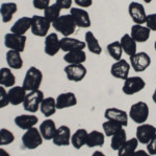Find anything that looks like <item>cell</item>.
Returning a JSON list of instances; mask_svg holds the SVG:
<instances>
[{
    "label": "cell",
    "instance_id": "cell-1",
    "mask_svg": "<svg viewBox=\"0 0 156 156\" xmlns=\"http://www.w3.org/2000/svg\"><path fill=\"white\" fill-rule=\"evenodd\" d=\"M52 26L56 32L62 34L64 37H70L76 31L77 25L71 14L62 15L52 23Z\"/></svg>",
    "mask_w": 156,
    "mask_h": 156
},
{
    "label": "cell",
    "instance_id": "cell-2",
    "mask_svg": "<svg viewBox=\"0 0 156 156\" xmlns=\"http://www.w3.org/2000/svg\"><path fill=\"white\" fill-rule=\"evenodd\" d=\"M43 81V74L40 69H37L36 66L29 67L28 70L26 71L23 80V84L22 87L24 88L26 91H34V90H39L40 86Z\"/></svg>",
    "mask_w": 156,
    "mask_h": 156
},
{
    "label": "cell",
    "instance_id": "cell-3",
    "mask_svg": "<svg viewBox=\"0 0 156 156\" xmlns=\"http://www.w3.org/2000/svg\"><path fill=\"white\" fill-rule=\"evenodd\" d=\"M43 139L44 138H43L41 132L36 127L26 130L21 138L23 147L28 150H34L39 148L43 144Z\"/></svg>",
    "mask_w": 156,
    "mask_h": 156
},
{
    "label": "cell",
    "instance_id": "cell-4",
    "mask_svg": "<svg viewBox=\"0 0 156 156\" xmlns=\"http://www.w3.org/2000/svg\"><path fill=\"white\" fill-rule=\"evenodd\" d=\"M149 112H150V109L147 103L140 101V102L135 103V104H133L132 106L130 107L129 114L128 115H129V117L134 123H136L138 125H142V124H145L146 120H148V117H149Z\"/></svg>",
    "mask_w": 156,
    "mask_h": 156
},
{
    "label": "cell",
    "instance_id": "cell-5",
    "mask_svg": "<svg viewBox=\"0 0 156 156\" xmlns=\"http://www.w3.org/2000/svg\"><path fill=\"white\" fill-rule=\"evenodd\" d=\"M44 100V92L42 90H34L29 91L25 97L23 102V108L25 111L34 113L40 109L42 101Z\"/></svg>",
    "mask_w": 156,
    "mask_h": 156
},
{
    "label": "cell",
    "instance_id": "cell-6",
    "mask_svg": "<svg viewBox=\"0 0 156 156\" xmlns=\"http://www.w3.org/2000/svg\"><path fill=\"white\" fill-rule=\"evenodd\" d=\"M52 25L49 20L44 16L34 15L31 17V32L37 37H46L48 35L50 26Z\"/></svg>",
    "mask_w": 156,
    "mask_h": 156
},
{
    "label": "cell",
    "instance_id": "cell-7",
    "mask_svg": "<svg viewBox=\"0 0 156 156\" xmlns=\"http://www.w3.org/2000/svg\"><path fill=\"white\" fill-rule=\"evenodd\" d=\"M146 87V82L143 78L134 75V77H128L124 81L122 87V91L126 95H133L140 92Z\"/></svg>",
    "mask_w": 156,
    "mask_h": 156
},
{
    "label": "cell",
    "instance_id": "cell-8",
    "mask_svg": "<svg viewBox=\"0 0 156 156\" xmlns=\"http://www.w3.org/2000/svg\"><path fill=\"white\" fill-rule=\"evenodd\" d=\"M129 60L131 68L135 72H144L151 65V57L145 51L136 52L135 55L129 57Z\"/></svg>",
    "mask_w": 156,
    "mask_h": 156
},
{
    "label": "cell",
    "instance_id": "cell-9",
    "mask_svg": "<svg viewBox=\"0 0 156 156\" xmlns=\"http://www.w3.org/2000/svg\"><path fill=\"white\" fill-rule=\"evenodd\" d=\"M67 79L71 82H81L87 75V67L83 64H68L65 67Z\"/></svg>",
    "mask_w": 156,
    "mask_h": 156
},
{
    "label": "cell",
    "instance_id": "cell-10",
    "mask_svg": "<svg viewBox=\"0 0 156 156\" xmlns=\"http://www.w3.org/2000/svg\"><path fill=\"white\" fill-rule=\"evenodd\" d=\"M26 40L27 39L25 36H20V35L9 32V34H6L4 36V46L7 47L9 49L22 52L25 49Z\"/></svg>",
    "mask_w": 156,
    "mask_h": 156
},
{
    "label": "cell",
    "instance_id": "cell-11",
    "mask_svg": "<svg viewBox=\"0 0 156 156\" xmlns=\"http://www.w3.org/2000/svg\"><path fill=\"white\" fill-rule=\"evenodd\" d=\"M128 13L130 18L134 24H145L147 19V13H146L145 6L142 3L136 1L130 2L128 6Z\"/></svg>",
    "mask_w": 156,
    "mask_h": 156
},
{
    "label": "cell",
    "instance_id": "cell-12",
    "mask_svg": "<svg viewBox=\"0 0 156 156\" xmlns=\"http://www.w3.org/2000/svg\"><path fill=\"white\" fill-rule=\"evenodd\" d=\"M130 68H131L130 63L127 62L125 59H121L119 61H115L112 65V67H110V74L114 78H115V79L125 81L129 77Z\"/></svg>",
    "mask_w": 156,
    "mask_h": 156
},
{
    "label": "cell",
    "instance_id": "cell-13",
    "mask_svg": "<svg viewBox=\"0 0 156 156\" xmlns=\"http://www.w3.org/2000/svg\"><path fill=\"white\" fill-rule=\"evenodd\" d=\"M156 134V127L151 124H142L138 125L135 132V138L140 144L147 145Z\"/></svg>",
    "mask_w": 156,
    "mask_h": 156
},
{
    "label": "cell",
    "instance_id": "cell-14",
    "mask_svg": "<svg viewBox=\"0 0 156 156\" xmlns=\"http://www.w3.org/2000/svg\"><path fill=\"white\" fill-rule=\"evenodd\" d=\"M104 117L108 120H114V122L118 123L123 127L128 126V119L129 115L126 111L120 109V108L110 107L107 108L104 111Z\"/></svg>",
    "mask_w": 156,
    "mask_h": 156
},
{
    "label": "cell",
    "instance_id": "cell-15",
    "mask_svg": "<svg viewBox=\"0 0 156 156\" xmlns=\"http://www.w3.org/2000/svg\"><path fill=\"white\" fill-rule=\"evenodd\" d=\"M71 136L72 133L70 128L62 125L56 129V132L52 138V143L57 147H67L71 145Z\"/></svg>",
    "mask_w": 156,
    "mask_h": 156
},
{
    "label": "cell",
    "instance_id": "cell-16",
    "mask_svg": "<svg viewBox=\"0 0 156 156\" xmlns=\"http://www.w3.org/2000/svg\"><path fill=\"white\" fill-rule=\"evenodd\" d=\"M70 14L74 18L75 23H76L78 27L87 29V27H90L92 25L89 13L85 11L84 9H81V7H72L70 10Z\"/></svg>",
    "mask_w": 156,
    "mask_h": 156
},
{
    "label": "cell",
    "instance_id": "cell-17",
    "mask_svg": "<svg viewBox=\"0 0 156 156\" xmlns=\"http://www.w3.org/2000/svg\"><path fill=\"white\" fill-rule=\"evenodd\" d=\"M60 39L55 32H51V34L47 35L45 37V46L44 51L47 56L53 57L60 50Z\"/></svg>",
    "mask_w": 156,
    "mask_h": 156
},
{
    "label": "cell",
    "instance_id": "cell-18",
    "mask_svg": "<svg viewBox=\"0 0 156 156\" xmlns=\"http://www.w3.org/2000/svg\"><path fill=\"white\" fill-rule=\"evenodd\" d=\"M59 43H60V50H62L65 52H69L78 49H84L87 47L84 41H81V40H78L71 37L62 38Z\"/></svg>",
    "mask_w": 156,
    "mask_h": 156
},
{
    "label": "cell",
    "instance_id": "cell-19",
    "mask_svg": "<svg viewBox=\"0 0 156 156\" xmlns=\"http://www.w3.org/2000/svg\"><path fill=\"white\" fill-rule=\"evenodd\" d=\"M151 31L144 24H133L131 27V36L136 43H145L149 40Z\"/></svg>",
    "mask_w": 156,
    "mask_h": 156
},
{
    "label": "cell",
    "instance_id": "cell-20",
    "mask_svg": "<svg viewBox=\"0 0 156 156\" xmlns=\"http://www.w3.org/2000/svg\"><path fill=\"white\" fill-rule=\"evenodd\" d=\"M55 100H56L57 110L74 107L77 105V97L73 92H64V93H60L59 95H57V97Z\"/></svg>",
    "mask_w": 156,
    "mask_h": 156
},
{
    "label": "cell",
    "instance_id": "cell-21",
    "mask_svg": "<svg viewBox=\"0 0 156 156\" xmlns=\"http://www.w3.org/2000/svg\"><path fill=\"white\" fill-rule=\"evenodd\" d=\"M15 124L18 128L22 130H28L30 128H34L37 124L39 119L34 114H21L15 117Z\"/></svg>",
    "mask_w": 156,
    "mask_h": 156
},
{
    "label": "cell",
    "instance_id": "cell-22",
    "mask_svg": "<svg viewBox=\"0 0 156 156\" xmlns=\"http://www.w3.org/2000/svg\"><path fill=\"white\" fill-rule=\"evenodd\" d=\"M26 90L22 86H15L11 87V89L7 91L9 94V104L14 105V106H18L20 104H23L25 97H26Z\"/></svg>",
    "mask_w": 156,
    "mask_h": 156
},
{
    "label": "cell",
    "instance_id": "cell-23",
    "mask_svg": "<svg viewBox=\"0 0 156 156\" xmlns=\"http://www.w3.org/2000/svg\"><path fill=\"white\" fill-rule=\"evenodd\" d=\"M121 46L122 49L127 56L131 57L133 55H135L137 52V43L134 41V39L130 36V34H125L123 35L122 38L120 40Z\"/></svg>",
    "mask_w": 156,
    "mask_h": 156
},
{
    "label": "cell",
    "instance_id": "cell-24",
    "mask_svg": "<svg viewBox=\"0 0 156 156\" xmlns=\"http://www.w3.org/2000/svg\"><path fill=\"white\" fill-rule=\"evenodd\" d=\"M84 42H85V45H87V49L90 50V52H92V54H94V55H98V56L102 54V47H101V45H100V42L98 41V39L93 32L89 31L85 32Z\"/></svg>",
    "mask_w": 156,
    "mask_h": 156
},
{
    "label": "cell",
    "instance_id": "cell-25",
    "mask_svg": "<svg viewBox=\"0 0 156 156\" xmlns=\"http://www.w3.org/2000/svg\"><path fill=\"white\" fill-rule=\"evenodd\" d=\"M56 125H55L54 120L47 119L40 125V132H41L43 138L45 140H52L55 132H56Z\"/></svg>",
    "mask_w": 156,
    "mask_h": 156
},
{
    "label": "cell",
    "instance_id": "cell-26",
    "mask_svg": "<svg viewBox=\"0 0 156 156\" xmlns=\"http://www.w3.org/2000/svg\"><path fill=\"white\" fill-rule=\"evenodd\" d=\"M40 110H41L42 114L44 115L45 117L49 119V117L52 116L57 110L56 100L52 97H44V100H43L41 103V106H40Z\"/></svg>",
    "mask_w": 156,
    "mask_h": 156
},
{
    "label": "cell",
    "instance_id": "cell-27",
    "mask_svg": "<svg viewBox=\"0 0 156 156\" xmlns=\"http://www.w3.org/2000/svg\"><path fill=\"white\" fill-rule=\"evenodd\" d=\"M30 27H31V18H29V17H22V18L18 19L12 24L11 32L12 34L24 36Z\"/></svg>",
    "mask_w": 156,
    "mask_h": 156
},
{
    "label": "cell",
    "instance_id": "cell-28",
    "mask_svg": "<svg viewBox=\"0 0 156 156\" xmlns=\"http://www.w3.org/2000/svg\"><path fill=\"white\" fill-rule=\"evenodd\" d=\"M18 11V6L15 2H5L0 6V15L2 17L3 23H9L12 20V16Z\"/></svg>",
    "mask_w": 156,
    "mask_h": 156
},
{
    "label": "cell",
    "instance_id": "cell-29",
    "mask_svg": "<svg viewBox=\"0 0 156 156\" xmlns=\"http://www.w3.org/2000/svg\"><path fill=\"white\" fill-rule=\"evenodd\" d=\"M64 61L68 64H83L87 61V54L83 49L66 52L64 56Z\"/></svg>",
    "mask_w": 156,
    "mask_h": 156
},
{
    "label": "cell",
    "instance_id": "cell-30",
    "mask_svg": "<svg viewBox=\"0 0 156 156\" xmlns=\"http://www.w3.org/2000/svg\"><path fill=\"white\" fill-rule=\"evenodd\" d=\"M5 58H6L7 65H9V67L11 69L19 70L23 67V59H22L21 54L19 51L9 49L6 52Z\"/></svg>",
    "mask_w": 156,
    "mask_h": 156
},
{
    "label": "cell",
    "instance_id": "cell-31",
    "mask_svg": "<svg viewBox=\"0 0 156 156\" xmlns=\"http://www.w3.org/2000/svg\"><path fill=\"white\" fill-rule=\"evenodd\" d=\"M89 132L85 129H77L71 136V145L76 150L81 149L83 146L87 145V139Z\"/></svg>",
    "mask_w": 156,
    "mask_h": 156
},
{
    "label": "cell",
    "instance_id": "cell-32",
    "mask_svg": "<svg viewBox=\"0 0 156 156\" xmlns=\"http://www.w3.org/2000/svg\"><path fill=\"white\" fill-rule=\"evenodd\" d=\"M105 143V134L98 130H93L89 132L87 139V145L89 148H95V147H102Z\"/></svg>",
    "mask_w": 156,
    "mask_h": 156
},
{
    "label": "cell",
    "instance_id": "cell-33",
    "mask_svg": "<svg viewBox=\"0 0 156 156\" xmlns=\"http://www.w3.org/2000/svg\"><path fill=\"white\" fill-rule=\"evenodd\" d=\"M138 144L140 143L135 137L127 139V142L118 150V156H133L135 151L137 150Z\"/></svg>",
    "mask_w": 156,
    "mask_h": 156
},
{
    "label": "cell",
    "instance_id": "cell-34",
    "mask_svg": "<svg viewBox=\"0 0 156 156\" xmlns=\"http://www.w3.org/2000/svg\"><path fill=\"white\" fill-rule=\"evenodd\" d=\"M127 142V133L124 128H121L110 137V148L114 151H118Z\"/></svg>",
    "mask_w": 156,
    "mask_h": 156
},
{
    "label": "cell",
    "instance_id": "cell-35",
    "mask_svg": "<svg viewBox=\"0 0 156 156\" xmlns=\"http://www.w3.org/2000/svg\"><path fill=\"white\" fill-rule=\"evenodd\" d=\"M16 83V77L12 74L11 68L2 67L0 69V86L14 87Z\"/></svg>",
    "mask_w": 156,
    "mask_h": 156
},
{
    "label": "cell",
    "instance_id": "cell-36",
    "mask_svg": "<svg viewBox=\"0 0 156 156\" xmlns=\"http://www.w3.org/2000/svg\"><path fill=\"white\" fill-rule=\"evenodd\" d=\"M107 51L109 56L115 60V61H119L122 59L123 56V49L121 46L120 41H114L112 43L107 45Z\"/></svg>",
    "mask_w": 156,
    "mask_h": 156
},
{
    "label": "cell",
    "instance_id": "cell-37",
    "mask_svg": "<svg viewBox=\"0 0 156 156\" xmlns=\"http://www.w3.org/2000/svg\"><path fill=\"white\" fill-rule=\"evenodd\" d=\"M121 128H124V127H123V126H121L120 124H118V123L114 122V120H106L102 124L103 133H104L105 136H107V137H112L115 132L119 131Z\"/></svg>",
    "mask_w": 156,
    "mask_h": 156
},
{
    "label": "cell",
    "instance_id": "cell-38",
    "mask_svg": "<svg viewBox=\"0 0 156 156\" xmlns=\"http://www.w3.org/2000/svg\"><path fill=\"white\" fill-rule=\"evenodd\" d=\"M60 7L57 4H50L44 11V17L47 20H49L51 23H53L56 19H58L60 17Z\"/></svg>",
    "mask_w": 156,
    "mask_h": 156
},
{
    "label": "cell",
    "instance_id": "cell-39",
    "mask_svg": "<svg viewBox=\"0 0 156 156\" xmlns=\"http://www.w3.org/2000/svg\"><path fill=\"white\" fill-rule=\"evenodd\" d=\"M15 142L14 133L9 130L2 128L0 129V146H7L11 145Z\"/></svg>",
    "mask_w": 156,
    "mask_h": 156
},
{
    "label": "cell",
    "instance_id": "cell-40",
    "mask_svg": "<svg viewBox=\"0 0 156 156\" xmlns=\"http://www.w3.org/2000/svg\"><path fill=\"white\" fill-rule=\"evenodd\" d=\"M9 104V94H7L5 87L0 86V109L6 107Z\"/></svg>",
    "mask_w": 156,
    "mask_h": 156
},
{
    "label": "cell",
    "instance_id": "cell-41",
    "mask_svg": "<svg viewBox=\"0 0 156 156\" xmlns=\"http://www.w3.org/2000/svg\"><path fill=\"white\" fill-rule=\"evenodd\" d=\"M145 24L151 32H156V13L147 15V19H146Z\"/></svg>",
    "mask_w": 156,
    "mask_h": 156
},
{
    "label": "cell",
    "instance_id": "cell-42",
    "mask_svg": "<svg viewBox=\"0 0 156 156\" xmlns=\"http://www.w3.org/2000/svg\"><path fill=\"white\" fill-rule=\"evenodd\" d=\"M32 6L37 10H45L50 6V0H34L32 1Z\"/></svg>",
    "mask_w": 156,
    "mask_h": 156
},
{
    "label": "cell",
    "instance_id": "cell-43",
    "mask_svg": "<svg viewBox=\"0 0 156 156\" xmlns=\"http://www.w3.org/2000/svg\"><path fill=\"white\" fill-rule=\"evenodd\" d=\"M146 147H147V152L149 153V154H151L152 156L156 155V134L153 136L152 139L146 145Z\"/></svg>",
    "mask_w": 156,
    "mask_h": 156
},
{
    "label": "cell",
    "instance_id": "cell-44",
    "mask_svg": "<svg viewBox=\"0 0 156 156\" xmlns=\"http://www.w3.org/2000/svg\"><path fill=\"white\" fill-rule=\"evenodd\" d=\"M73 0H56L55 4H57L60 10H71Z\"/></svg>",
    "mask_w": 156,
    "mask_h": 156
},
{
    "label": "cell",
    "instance_id": "cell-45",
    "mask_svg": "<svg viewBox=\"0 0 156 156\" xmlns=\"http://www.w3.org/2000/svg\"><path fill=\"white\" fill-rule=\"evenodd\" d=\"M74 2L77 4L78 7H81V9H87V7L92 6L93 0H74Z\"/></svg>",
    "mask_w": 156,
    "mask_h": 156
},
{
    "label": "cell",
    "instance_id": "cell-46",
    "mask_svg": "<svg viewBox=\"0 0 156 156\" xmlns=\"http://www.w3.org/2000/svg\"><path fill=\"white\" fill-rule=\"evenodd\" d=\"M133 156H152L147 152L146 150H136Z\"/></svg>",
    "mask_w": 156,
    "mask_h": 156
},
{
    "label": "cell",
    "instance_id": "cell-47",
    "mask_svg": "<svg viewBox=\"0 0 156 156\" xmlns=\"http://www.w3.org/2000/svg\"><path fill=\"white\" fill-rule=\"evenodd\" d=\"M0 156H11V154H9V153L7 152L6 150L0 148Z\"/></svg>",
    "mask_w": 156,
    "mask_h": 156
},
{
    "label": "cell",
    "instance_id": "cell-48",
    "mask_svg": "<svg viewBox=\"0 0 156 156\" xmlns=\"http://www.w3.org/2000/svg\"><path fill=\"white\" fill-rule=\"evenodd\" d=\"M92 156H106V155H105L102 151H95L92 154Z\"/></svg>",
    "mask_w": 156,
    "mask_h": 156
},
{
    "label": "cell",
    "instance_id": "cell-49",
    "mask_svg": "<svg viewBox=\"0 0 156 156\" xmlns=\"http://www.w3.org/2000/svg\"><path fill=\"white\" fill-rule=\"evenodd\" d=\"M152 101L154 102V104H156V89L154 90V92L152 94Z\"/></svg>",
    "mask_w": 156,
    "mask_h": 156
},
{
    "label": "cell",
    "instance_id": "cell-50",
    "mask_svg": "<svg viewBox=\"0 0 156 156\" xmlns=\"http://www.w3.org/2000/svg\"><path fill=\"white\" fill-rule=\"evenodd\" d=\"M143 1H144L145 3H151V2H152L153 0H143Z\"/></svg>",
    "mask_w": 156,
    "mask_h": 156
},
{
    "label": "cell",
    "instance_id": "cell-51",
    "mask_svg": "<svg viewBox=\"0 0 156 156\" xmlns=\"http://www.w3.org/2000/svg\"><path fill=\"white\" fill-rule=\"evenodd\" d=\"M154 49H155V51H156V41H155V43H154Z\"/></svg>",
    "mask_w": 156,
    "mask_h": 156
}]
</instances>
